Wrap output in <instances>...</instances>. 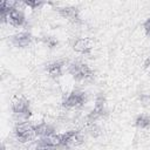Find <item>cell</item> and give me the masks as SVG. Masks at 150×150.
<instances>
[{
  "mask_svg": "<svg viewBox=\"0 0 150 150\" xmlns=\"http://www.w3.org/2000/svg\"><path fill=\"white\" fill-rule=\"evenodd\" d=\"M42 41H43L49 48H54V47L57 45V41H56L54 38H52V36H43V38H42Z\"/></svg>",
  "mask_w": 150,
  "mask_h": 150,
  "instance_id": "obj_15",
  "label": "cell"
},
{
  "mask_svg": "<svg viewBox=\"0 0 150 150\" xmlns=\"http://www.w3.org/2000/svg\"><path fill=\"white\" fill-rule=\"evenodd\" d=\"M135 125L139 129H146L150 128V115L141 114L135 118Z\"/></svg>",
  "mask_w": 150,
  "mask_h": 150,
  "instance_id": "obj_14",
  "label": "cell"
},
{
  "mask_svg": "<svg viewBox=\"0 0 150 150\" xmlns=\"http://www.w3.org/2000/svg\"><path fill=\"white\" fill-rule=\"evenodd\" d=\"M86 102H87V95H86V93L82 91V90L76 89V90L70 91L66 96V98L62 102V105L64 108H67V109H74V108L76 109V108L83 107Z\"/></svg>",
  "mask_w": 150,
  "mask_h": 150,
  "instance_id": "obj_4",
  "label": "cell"
},
{
  "mask_svg": "<svg viewBox=\"0 0 150 150\" xmlns=\"http://www.w3.org/2000/svg\"><path fill=\"white\" fill-rule=\"evenodd\" d=\"M14 135L20 143L29 142L35 137V125L28 121L18 122L14 127Z\"/></svg>",
  "mask_w": 150,
  "mask_h": 150,
  "instance_id": "obj_2",
  "label": "cell"
},
{
  "mask_svg": "<svg viewBox=\"0 0 150 150\" xmlns=\"http://www.w3.org/2000/svg\"><path fill=\"white\" fill-rule=\"evenodd\" d=\"M56 11L59 12V14L66 19H68L70 22L74 23H80L81 22V18H80V12L76 7L74 6H62V7H57Z\"/></svg>",
  "mask_w": 150,
  "mask_h": 150,
  "instance_id": "obj_7",
  "label": "cell"
},
{
  "mask_svg": "<svg viewBox=\"0 0 150 150\" xmlns=\"http://www.w3.org/2000/svg\"><path fill=\"white\" fill-rule=\"evenodd\" d=\"M23 4H25L26 6H28V7H30L32 9H36V8H39L40 6L43 5L42 1H25Z\"/></svg>",
  "mask_w": 150,
  "mask_h": 150,
  "instance_id": "obj_16",
  "label": "cell"
},
{
  "mask_svg": "<svg viewBox=\"0 0 150 150\" xmlns=\"http://www.w3.org/2000/svg\"><path fill=\"white\" fill-rule=\"evenodd\" d=\"M12 111H13L15 117L25 120V121L28 120L30 117V115H32L29 101L23 96L15 98L13 101V103H12Z\"/></svg>",
  "mask_w": 150,
  "mask_h": 150,
  "instance_id": "obj_3",
  "label": "cell"
},
{
  "mask_svg": "<svg viewBox=\"0 0 150 150\" xmlns=\"http://www.w3.org/2000/svg\"><path fill=\"white\" fill-rule=\"evenodd\" d=\"M107 112V109H105V97L103 94H98L97 97H96V101H95V105L93 108V110L87 115V121L89 124L94 123L96 120H98L100 117L104 116Z\"/></svg>",
  "mask_w": 150,
  "mask_h": 150,
  "instance_id": "obj_5",
  "label": "cell"
},
{
  "mask_svg": "<svg viewBox=\"0 0 150 150\" xmlns=\"http://www.w3.org/2000/svg\"><path fill=\"white\" fill-rule=\"evenodd\" d=\"M143 27H144V30H145V34L150 38V18L149 19H146L145 20V22H144V25H143Z\"/></svg>",
  "mask_w": 150,
  "mask_h": 150,
  "instance_id": "obj_17",
  "label": "cell"
},
{
  "mask_svg": "<svg viewBox=\"0 0 150 150\" xmlns=\"http://www.w3.org/2000/svg\"><path fill=\"white\" fill-rule=\"evenodd\" d=\"M73 49L81 54H90L93 49V42L88 38H77L73 42Z\"/></svg>",
  "mask_w": 150,
  "mask_h": 150,
  "instance_id": "obj_9",
  "label": "cell"
},
{
  "mask_svg": "<svg viewBox=\"0 0 150 150\" xmlns=\"http://www.w3.org/2000/svg\"><path fill=\"white\" fill-rule=\"evenodd\" d=\"M68 73L77 81H86L94 76V70L83 62L76 61L68 64Z\"/></svg>",
  "mask_w": 150,
  "mask_h": 150,
  "instance_id": "obj_1",
  "label": "cell"
},
{
  "mask_svg": "<svg viewBox=\"0 0 150 150\" xmlns=\"http://www.w3.org/2000/svg\"><path fill=\"white\" fill-rule=\"evenodd\" d=\"M15 6H18V2H13V1H2L0 4V18H1V22H7L8 14L11 12V9L14 8Z\"/></svg>",
  "mask_w": 150,
  "mask_h": 150,
  "instance_id": "obj_13",
  "label": "cell"
},
{
  "mask_svg": "<svg viewBox=\"0 0 150 150\" xmlns=\"http://www.w3.org/2000/svg\"><path fill=\"white\" fill-rule=\"evenodd\" d=\"M83 143V136L77 130H69L61 134V146H76Z\"/></svg>",
  "mask_w": 150,
  "mask_h": 150,
  "instance_id": "obj_6",
  "label": "cell"
},
{
  "mask_svg": "<svg viewBox=\"0 0 150 150\" xmlns=\"http://www.w3.org/2000/svg\"><path fill=\"white\" fill-rule=\"evenodd\" d=\"M7 22H9L12 26H15V27H21V26H25L26 25V18H25V14L21 9H19L16 6L14 8L11 9L9 14H8V19H7Z\"/></svg>",
  "mask_w": 150,
  "mask_h": 150,
  "instance_id": "obj_10",
  "label": "cell"
},
{
  "mask_svg": "<svg viewBox=\"0 0 150 150\" xmlns=\"http://www.w3.org/2000/svg\"><path fill=\"white\" fill-rule=\"evenodd\" d=\"M1 150H6V145H5V144L1 145Z\"/></svg>",
  "mask_w": 150,
  "mask_h": 150,
  "instance_id": "obj_18",
  "label": "cell"
},
{
  "mask_svg": "<svg viewBox=\"0 0 150 150\" xmlns=\"http://www.w3.org/2000/svg\"><path fill=\"white\" fill-rule=\"evenodd\" d=\"M11 41L15 47L19 48H26L28 47L33 41V35L29 32H20L11 36Z\"/></svg>",
  "mask_w": 150,
  "mask_h": 150,
  "instance_id": "obj_8",
  "label": "cell"
},
{
  "mask_svg": "<svg viewBox=\"0 0 150 150\" xmlns=\"http://www.w3.org/2000/svg\"><path fill=\"white\" fill-rule=\"evenodd\" d=\"M55 134V128L47 123V122H40L39 124H35V136L39 138H45L53 136Z\"/></svg>",
  "mask_w": 150,
  "mask_h": 150,
  "instance_id": "obj_11",
  "label": "cell"
},
{
  "mask_svg": "<svg viewBox=\"0 0 150 150\" xmlns=\"http://www.w3.org/2000/svg\"><path fill=\"white\" fill-rule=\"evenodd\" d=\"M63 64H64L63 61H54V62H50L46 66V70L52 77L56 79V77H60L62 75Z\"/></svg>",
  "mask_w": 150,
  "mask_h": 150,
  "instance_id": "obj_12",
  "label": "cell"
}]
</instances>
